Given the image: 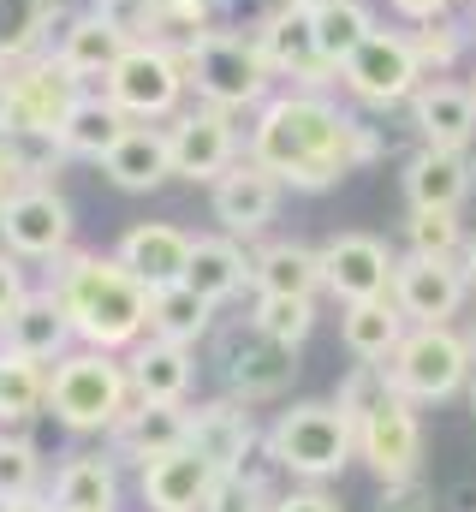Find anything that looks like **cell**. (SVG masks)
<instances>
[{
  "label": "cell",
  "instance_id": "obj_1",
  "mask_svg": "<svg viewBox=\"0 0 476 512\" xmlns=\"http://www.w3.org/2000/svg\"><path fill=\"white\" fill-rule=\"evenodd\" d=\"M244 155H256L292 191H334L352 167L381 155V137L328 102V90H286L256 108Z\"/></svg>",
  "mask_w": 476,
  "mask_h": 512
},
{
  "label": "cell",
  "instance_id": "obj_2",
  "mask_svg": "<svg viewBox=\"0 0 476 512\" xmlns=\"http://www.w3.org/2000/svg\"><path fill=\"white\" fill-rule=\"evenodd\" d=\"M48 286L72 316V334L102 352H131L149 334V286L119 256L66 251L48 262Z\"/></svg>",
  "mask_w": 476,
  "mask_h": 512
},
{
  "label": "cell",
  "instance_id": "obj_3",
  "mask_svg": "<svg viewBox=\"0 0 476 512\" xmlns=\"http://www.w3.org/2000/svg\"><path fill=\"white\" fill-rule=\"evenodd\" d=\"M262 447H268L274 471H286L298 483H328L357 459V423L340 411V399H298L268 423Z\"/></svg>",
  "mask_w": 476,
  "mask_h": 512
},
{
  "label": "cell",
  "instance_id": "obj_4",
  "mask_svg": "<svg viewBox=\"0 0 476 512\" xmlns=\"http://www.w3.org/2000/svg\"><path fill=\"white\" fill-rule=\"evenodd\" d=\"M131 405H137V393H131V370L119 352L78 346L48 370V411L72 435H108Z\"/></svg>",
  "mask_w": 476,
  "mask_h": 512
},
{
  "label": "cell",
  "instance_id": "obj_5",
  "mask_svg": "<svg viewBox=\"0 0 476 512\" xmlns=\"http://www.w3.org/2000/svg\"><path fill=\"white\" fill-rule=\"evenodd\" d=\"M179 60H185V78H191L197 102H215V108H227V114L262 108L268 90H274V66H268L256 30H227V24H215V30H203L197 42H185Z\"/></svg>",
  "mask_w": 476,
  "mask_h": 512
},
{
  "label": "cell",
  "instance_id": "obj_6",
  "mask_svg": "<svg viewBox=\"0 0 476 512\" xmlns=\"http://www.w3.org/2000/svg\"><path fill=\"white\" fill-rule=\"evenodd\" d=\"M78 96H84V78L54 48L30 54V60H12L6 66V102H0V137H24V131L60 137Z\"/></svg>",
  "mask_w": 476,
  "mask_h": 512
},
{
  "label": "cell",
  "instance_id": "obj_7",
  "mask_svg": "<svg viewBox=\"0 0 476 512\" xmlns=\"http://www.w3.org/2000/svg\"><path fill=\"white\" fill-rule=\"evenodd\" d=\"M393 387L417 405H441L471 382L476 352L465 334H453V322H411V334L399 340V352L387 358Z\"/></svg>",
  "mask_w": 476,
  "mask_h": 512
},
{
  "label": "cell",
  "instance_id": "obj_8",
  "mask_svg": "<svg viewBox=\"0 0 476 512\" xmlns=\"http://www.w3.org/2000/svg\"><path fill=\"white\" fill-rule=\"evenodd\" d=\"M102 90L114 96L137 126H155V120H173V114H179L191 78H185L179 48H167V42L149 36V42H131V48L119 54V66L102 78Z\"/></svg>",
  "mask_w": 476,
  "mask_h": 512
},
{
  "label": "cell",
  "instance_id": "obj_9",
  "mask_svg": "<svg viewBox=\"0 0 476 512\" xmlns=\"http://www.w3.org/2000/svg\"><path fill=\"white\" fill-rule=\"evenodd\" d=\"M340 84L346 96L363 108H405L417 90H423V66H417V48H411V30H369L363 48L340 66Z\"/></svg>",
  "mask_w": 476,
  "mask_h": 512
},
{
  "label": "cell",
  "instance_id": "obj_10",
  "mask_svg": "<svg viewBox=\"0 0 476 512\" xmlns=\"http://www.w3.org/2000/svg\"><path fill=\"white\" fill-rule=\"evenodd\" d=\"M167 143H173V179H191V185H215L244 155V137H238L233 114L215 108V102L179 108L167 120Z\"/></svg>",
  "mask_w": 476,
  "mask_h": 512
},
{
  "label": "cell",
  "instance_id": "obj_11",
  "mask_svg": "<svg viewBox=\"0 0 476 512\" xmlns=\"http://www.w3.org/2000/svg\"><path fill=\"white\" fill-rule=\"evenodd\" d=\"M72 203L54 185H24L0 209V245L24 262H60L72 251Z\"/></svg>",
  "mask_w": 476,
  "mask_h": 512
},
{
  "label": "cell",
  "instance_id": "obj_12",
  "mask_svg": "<svg viewBox=\"0 0 476 512\" xmlns=\"http://www.w3.org/2000/svg\"><path fill=\"white\" fill-rule=\"evenodd\" d=\"M357 459L381 477V483H411L423 471V417L417 399L387 393L363 423H357Z\"/></svg>",
  "mask_w": 476,
  "mask_h": 512
},
{
  "label": "cell",
  "instance_id": "obj_13",
  "mask_svg": "<svg viewBox=\"0 0 476 512\" xmlns=\"http://www.w3.org/2000/svg\"><path fill=\"white\" fill-rule=\"evenodd\" d=\"M256 42H262V54L274 66V78H292V90H328L340 78L328 66L322 42H316V12H304V6H286L280 0L274 12H262Z\"/></svg>",
  "mask_w": 476,
  "mask_h": 512
},
{
  "label": "cell",
  "instance_id": "obj_14",
  "mask_svg": "<svg viewBox=\"0 0 476 512\" xmlns=\"http://www.w3.org/2000/svg\"><path fill=\"white\" fill-rule=\"evenodd\" d=\"M471 298V274L459 256H399L393 268V304L405 322H453Z\"/></svg>",
  "mask_w": 476,
  "mask_h": 512
},
{
  "label": "cell",
  "instance_id": "obj_15",
  "mask_svg": "<svg viewBox=\"0 0 476 512\" xmlns=\"http://www.w3.org/2000/svg\"><path fill=\"white\" fill-rule=\"evenodd\" d=\"M280 179L256 161V155H238L233 167L215 179V191H209V215L221 221V233H233V239H256V233H268V221L280 215Z\"/></svg>",
  "mask_w": 476,
  "mask_h": 512
},
{
  "label": "cell",
  "instance_id": "obj_16",
  "mask_svg": "<svg viewBox=\"0 0 476 512\" xmlns=\"http://www.w3.org/2000/svg\"><path fill=\"white\" fill-rule=\"evenodd\" d=\"M393 268H399V256L387 251V239H375V233H334L322 245V274H328V292L340 304L387 298L393 292Z\"/></svg>",
  "mask_w": 476,
  "mask_h": 512
},
{
  "label": "cell",
  "instance_id": "obj_17",
  "mask_svg": "<svg viewBox=\"0 0 476 512\" xmlns=\"http://www.w3.org/2000/svg\"><path fill=\"white\" fill-rule=\"evenodd\" d=\"M221 370H227V387H233V399H274V393H286L292 382V346H280V340H268L256 322L250 328H227V340H221Z\"/></svg>",
  "mask_w": 476,
  "mask_h": 512
},
{
  "label": "cell",
  "instance_id": "obj_18",
  "mask_svg": "<svg viewBox=\"0 0 476 512\" xmlns=\"http://www.w3.org/2000/svg\"><path fill=\"white\" fill-rule=\"evenodd\" d=\"M108 435H114V459H125V465L143 471L149 459H161V453H173V447H191V405H185V399H173V405L137 399Z\"/></svg>",
  "mask_w": 476,
  "mask_h": 512
},
{
  "label": "cell",
  "instance_id": "obj_19",
  "mask_svg": "<svg viewBox=\"0 0 476 512\" xmlns=\"http://www.w3.org/2000/svg\"><path fill=\"white\" fill-rule=\"evenodd\" d=\"M215 477H221V471H215L197 447H173V453H161V459L143 465L137 489H143V507L149 512H203Z\"/></svg>",
  "mask_w": 476,
  "mask_h": 512
},
{
  "label": "cell",
  "instance_id": "obj_20",
  "mask_svg": "<svg viewBox=\"0 0 476 512\" xmlns=\"http://www.w3.org/2000/svg\"><path fill=\"white\" fill-rule=\"evenodd\" d=\"M471 191H476L471 149L423 143V149L405 161V203H411V209H465Z\"/></svg>",
  "mask_w": 476,
  "mask_h": 512
},
{
  "label": "cell",
  "instance_id": "obj_21",
  "mask_svg": "<svg viewBox=\"0 0 476 512\" xmlns=\"http://www.w3.org/2000/svg\"><path fill=\"white\" fill-rule=\"evenodd\" d=\"M72 340H78V334H72V316H66V304L54 298V286H36V292L0 322V346H6V352H24V358H36V364H60Z\"/></svg>",
  "mask_w": 476,
  "mask_h": 512
},
{
  "label": "cell",
  "instance_id": "obj_22",
  "mask_svg": "<svg viewBox=\"0 0 476 512\" xmlns=\"http://www.w3.org/2000/svg\"><path fill=\"white\" fill-rule=\"evenodd\" d=\"M191 233L185 227H173V221H137V227H125V239H119V262L149 286V292H161V286H173V280H185V268H191Z\"/></svg>",
  "mask_w": 476,
  "mask_h": 512
},
{
  "label": "cell",
  "instance_id": "obj_23",
  "mask_svg": "<svg viewBox=\"0 0 476 512\" xmlns=\"http://www.w3.org/2000/svg\"><path fill=\"white\" fill-rule=\"evenodd\" d=\"M411 126L423 143L441 149H471L476 143V90L453 78H423V90L411 96Z\"/></svg>",
  "mask_w": 476,
  "mask_h": 512
},
{
  "label": "cell",
  "instance_id": "obj_24",
  "mask_svg": "<svg viewBox=\"0 0 476 512\" xmlns=\"http://www.w3.org/2000/svg\"><path fill=\"white\" fill-rule=\"evenodd\" d=\"M125 370H131V393H137V399H155V405L185 399L191 382H197V358H191V346L161 340V334H143V340L131 346Z\"/></svg>",
  "mask_w": 476,
  "mask_h": 512
},
{
  "label": "cell",
  "instance_id": "obj_25",
  "mask_svg": "<svg viewBox=\"0 0 476 512\" xmlns=\"http://www.w3.org/2000/svg\"><path fill=\"white\" fill-rule=\"evenodd\" d=\"M191 447L215 465V471H244L250 447H256V423L244 399H209L191 411Z\"/></svg>",
  "mask_w": 476,
  "mask_h": 512
},
{
  "label": "cell",
  "instance_id": "obj_26",
  "mask_svg": "<svg viewBox=\"0 0 476 512\" xmlns=\"http://www.w3.org/2000/svg\"><path fill=\"white\" fill-rule=\"evenodd\" d=\"M125 48H131V36L114 30V24H108L102 12H90V6H84V12H66V18H60V36H54V54H60L84 84H90V78H108Z\"/></svg>",
  "mask_w": 476,
  "mask_h": 512
},
{
  "label": "cell",
  "instance_id": "obj_27",
  "mask_svg": "<svg viewBox=\"0 0 476 512\" xmlns=\"http://www.w3.org/2000/svg\"><path fill=\"white\" fill-rule=\"evenodd\" d=\"M411 334L405 310L387 298H357V304H340V346L352 352L357 364H387L399 352V340Z\"/></svg>",
  "mask_w": 476,
  "mask_h": 512
},
{
  "label": "cell",
  "instance_id": "obj_28",
  "mask_svg": "<svg viewBox=\"0 0 476 512\" xmlns=\"http://www.w3.org/2000/svg\"><path fill=\"white\" fill-rule=\"evenodd\" d=\"M250 286L256 292H286V298H316V292H328L322 251L298 245V239H274V245L250 251Z\"/></svg>",
  "mask_w": 476,
  "mask_h": 512
},
{
  "label": "cell",
  "instance_id": "obj_29",
  "mask_svg": "<svg viewBox=\"0 0 476 512\" xmlns=\"http://www.w3.org/2000/svg\"><path fill=\"white\" fill-rule=\"evenodd\" d=\"M102 173L114 179L119 191H161L173 179V143H167V126H131L108 149Z\"/></svg>",
  "mask_w": 476,
  "mask_h": 512
},
{
  "label": "cell",
  "instance_id": "obj_30",
  "mask_svg": "<svg viewBox=\"0 0 476 512\" xmlns=\"http://www.w3.org/2000/svg\"><path fill=\"white\" fill-rule=\"evenodd\" d=\"M131 126H137V120L119 108L108 90H96V96L84 90V96H78V108H72V114H66V126H60V149H66L72 161H108V149H114Z\"/></svg>",
  "mask_w": 476,
  "mask_h": 512
},
{
  "label": "cell",
  "instance_id": "obj_31",
  "mask_svg": "<svg viewBox=\"0 0 476 512\" xmlns=\"http://www.w3.org/2000/svg\"><path fill=\"white\" fill-rule=\"evenodd\" d=\"M48 501L54 512H119V471L114 459L102 453H78L54 471L48 483Z\"/></svg>",
  "mask_w": 476,
  "mask_h": 512
},
{
  "label": "cell",
  "instance_id": "obj_32",
  "mask_svg": "<svg viewBox=\"0 0 476 512\" xmlns=\"http://www.w3.org/2000/svg\"><path fill=\"white\" fill-rule=\"evenodd\" d=\"M185 280H191L209 304L238 298V292L250 286V251H244V239H233V233H203V239L191 245Z\"/></svg>",
  "mask_w": 476,
  "mask_h": 512
},
{
  "label": "cell",
  "instance_id": "obj_33",
  "mask_svg": "<svg viewBox=\"0 0 476 512\" xmlns=\"http://www.w3.org/2000/svg\"><path fill=\"white\" fill-rule=\"evenodd\" d=\"M215 310L221 304H209L191 280H173V286L149 292V334L179 340V346H197V340L215 334Z\"/></svg>",
  "mask_w": 476,
  "mask_h": 512
},
{
  "label": "cell",
  "instance_id": "obj_34",
  "mask_svg": "<svg viewBox=\"0 0 476 512\" xmlns=\"http://www.w3.org/2000/svg\"><path fill=\"white\" fill-rule=\"evenodd\" d=\"M60 0H0V60H30L60 30Z\"/></svg>",
  "mask_w": 476,
  "mask_h": 512
},
{
  "label": "cell",
  "instance_id": "obj_35",
  "mask_svg": "<svg viewBox=\"0 0 476 512\" xmlns=\"http://www.w3.org/2000/svg\"><path fill=\"white\" fill-rule=\"evenodd\" d=\"M42 405H48V364L0 346V429L6 423H30Z\"/></svg>",
  "mask_w": 476,
  "mask_h": 512
},
{
  "label": "cell",
  "instance_id": "obj_36",
  "mask_svg": "<svg viewBox=\"0 0 476 512\" xmlns=\"http://www.w3.org/2000/svg\"><path fill=\"white\" fill-rule=\"evenodd\" d=\"M411 48H417L423 78H453V66L465 60V48H476V42H471V24L447 12V18L417 24V30H411Z\"/></svg>",
  "mask_w": 476,
  "mask_h": 512
},
{
  "label": "cell",
  "instance_id": "obj_37",
  "mask_svg": "<svg viewBox=\"0 0 476 512\" xmlns=\"http://www.w3.org/2000/svg\"><path fill=\"white\" fill-rule=\"evenodd\" d=\"M369 30H375V12H369L363 0H334V6H322V12H316V42H322V54H328V66H334V72H340L357 48H363V36H369Z\"/></svg>",
  "mask_w": 476,
  "mask_h": 512
},
{
  "label": "cell",
  "instance_id": "obj_38",
  "mask_svg": "<svg viewBox=\"0 0 476 512\" xmlns=\"http://www.w3.org/2000/svg\"><path fill=\"white\" fill-rule=\"evenodd\" d=\"M268 340L280 346H304L316 334V298H286V292H256V316H250Z\"/></svg>",
  "mask_w": 476,
  "mask_h": 512
},
{
  "label": "cell",
  "instance_id": "obj_39",
  "mask_svg": "<svg viewBox=\"0 0 476 512\" xmlns=\"http://www.w3.org/2000/svg\"><path fill=\"white\" fill-rule=\"evenodd\" d=\"M465 221H459V209H411V221H405V245L411 256H465Z\"/></svg>",
  "mask_w": 476,
  "mask_h": 512
},
{
  "label": "cell",
  "instance_id": "obj_40",
  "mask_svg": "<svg viewBox=\"0 0 476 512\" xmlns=\"http://www.w3.org/2000/svg\"><path fill=\"white\" fill-rule=\"evenodd\" d=\"M215 18H221V0H161L155 6V42L185 48L203 30H215Z\"/></svg>",
  "mask_w": 476,
  "mask_h": 512
},
{
  "label": "cell",
  "instance_id": "obj_41",
  "mask_svg": "<svg viewBox=\"0 0 476 512\" xmlns=\"http://www.w3.org/2000/svg\"><path fill=\"white\" fill-rule=\"evenodd\" d=\"M24 495H42V453L36 441L0 429V501H24Z\"/></svg>",
  "mask_w": 476,
  "mask_h": 512
},
{
  "label": "cell",
  "instance_id": "obj_42",
  "mask_svg": "<svg viewBox=\"0 0 476 512\" xmlns=\"http://www.w3.org/2000/svg\"><path fill=\"white\" fill-rule=\"evenodd\" d=\"M387 393H399V387H393V370H387V364H352L334 399H340V411H346L352 423H363V417H369V411H375V405H381Z\"/></svg>",
  "mask_w": 476,
  "mask_h": 512
},
{
  "label": "cell",
  "instance_id": "obj_43",
  "mask_svg": "<svg viewBox=\"0 0 476 512\" xmlns=\"http://www.w3.org/2000/svg\"><path fill=\"white\" fill-rule=\"evenodd\" d=\"M268 507H274V495L256 471H221L203 512H268Z\"/></svg>",
  "mask_w": 476,
  "mask_h": 512
},
{
  "label": "cell",
  "instance_id": "obj_44",
  "mask_svg": "<svg viewBox=\"0 0 476 512\" xmlns=\"http://www.w3.org/2000/svg\"><path fill=\"white\" fill-rule=\"evenodd\" d=\"M155 6H161V0H90V12H102L114 30L131 36V42H149V36H155Z\"/></svg>",
  "mask_w": 476,
  "mask_h": 512
},
{
  "label": "cell",
  "instance_id": "obj_45",
  "mask_svg": "<svg viewBox=\"0 0 476 512\" xmlns=\"http://www.w3.org/2000/svg\"><path fill=\"white\" fill-rule=\"evenodd\" d=\"M30 292H36V286L24 280V256L0 251V322H6V316H12V310L30 298Z\"/></svg>",
  "mask_w": 476,
  "mask_h": 512
},
{
  "label": "cell",
  "instance_id": "obj_46",
  "mask_svg": "<svg viewBox=\"0 0 476 512\" xmlns=\"http://www.w3.org/2000/svg\"><path fill=\"white\" fill-rule=\"evenodd\" d=\"M429 489L411 477V483H381V512H429Z\"/></svg>",
  "mask_w": 476,
  "mask_h": 512
},
{
  "label": "cell",
  "instance_id": "obj_47",
  "mask_svg": "<svg viewBox=\"0 0 476 512\" xmlns=\"http://www.w3.org/2000/svg\"><path fill=\"white\" fill-rule=\"evenodd\" d=\"M268 512H346V507H340L334 495H322V489L310 483V489H292V495H274V507H268Z\"/></svg>",
  "mask_w": 476,
  "mask_h": 512
},
{
  "label": "cell",
  "instance_id": "obj_48",
  "mask_svg": "<svg viewBox=\"0 0 476 512\" xmlns=\"http://www.w3.org/2000/svg\"><path fill=\"white\" fill-rule=\"evenodd\" d=\"M387 6H393L405 24H429V18H447L459 0H387Z\"/></svg>",
  "mask_w": 476,
  "mask_h": 512
},
{
  "label": "cell",
  "instance_id": "obj_49",
  "mask_svg": "<svg viewBox=\"0 0 476 512\" xmlns=\"http://www.w3.org/2000/svg\"><path fill=\"white\" fill-rule=\"evenodd\" d=\"M24 185H30V179H24V167H18V161H12V149L0 143V209H6V197H12V191H24Z\"/></svg>",
  "mask_w": 476,
  "mask_h": 512
},
{
  "label": "cell",
  "instance_id": "obj_50",
  "mask_svg": "<svg viewBox=\"0 0 476 512\" xmlns=\"http://www.w3.org/2000/svg\"><path fill=\"white\" fill-rule=\"evenodd\" d=\"M6 512H54L48 495H24V501H6Z\"/></svg>",
  "mask_w": 476,
  "mask_h": 512
},
{
  "label": "cell",
  "instance_id": "obj_51",
  "mask_svg": "<svg viewBox=\"0 0 476 512\" xmlns=\"http://www.w3.org/2000/svg\"><path fill=\"white\" fill-rule=\"evenodd\" d=\"M459 262H465V274H471V292H476V233L465 239V256H459Z\"/></svg>",
  "mask_w": 476,
  "mask_h": 512
},
{
  "label": "cell",
  "instance_id": "obj_52",
  "mask_svg": "<svg viewBox=\"0 0 476 512\" xmlns=\"http://www.w3.org/2000/svg\"><path fill=\"white\" fill-rule=\"evenodd\" d=\"M286 6H304V12H322V6H334V0H286Z\"/></svg>",
  "mask_w": 476,
  "mask_h": 512
},
{
  "label": "cell",
  "instance_id": "obj_53",
  "mask_svg": "<svg viewBox=\"0 0 476 512\" xmlns=\"http://www.w3.org/2000/svg\"><path fill=\"white\" fill-rule=\"evenodd\" d=\"M0 102H6V60H0Z\"/></svg>",
  "mask_w": 476,
  "mask_h": 512
},
{
  "label": "cell",
  "instance_id": "obj_54",
  "mask_svg": "<svg viewBox=\"0 0 476 512\" xmlns=\"http://www.w3.org/2000/svg\"><path fill=\"white\" fill-rule=\"evenodd\" d=\"M465 340H471V352H476V322H471V334H465Z\"/></svg>",
  "mask_w": 476,
  "mask_h": 512
},
{
  "label": "cell",
  "instance_id": "obj_55",
  "mask_svg": "<svg viewBox=\"0 0 476 512\" xmlns=\"http://www.w3.org/2000/svg\"><path fill=\"white\" fill-rule=\"evenodd\" d=\"M465 24H471V42H476V18H465Z\"/></svg>",
  "mask_w": 476,
  "mask_h": 512
},
{
  "label": "cell",
  "instance_id": "obj_56",
  "mask_svg": "<svg viewBox=\"0 0 476 512\" xmlns=\"http://www.w3.org/2000/svg\"><path fill=\"white\" fill-rule=\"evenodd\" d=\"M471 405H476V387H471Z\"/></svg>",
  "mask_w": 476,
  "mask_h": 512
},
{
  "label": "cell",
  "instance_id": "obj_57",
  "mask_svg": "<svg viewBox=\"0 0 476 512\" xmlns=\"http://www.w3.org/2000/svg\"><path fill=\"white\" fill-rule=\"evenodd\" d=\"M0 512H6V501H0Z\"/></svg>",
  "mask_w": 476,
  "mask_h": 512
},
{
  "label": "cell",
  "instance_id": "obj_58",
  "mask_svg": "<svg viewBox=\"0 0 476 512\" xmlns=\"http://www.w3.org/2000/svg\"><path fill=\"white\" fill-rule=\"evenodd\" d=\"M471 90H476V78H471Z\"/></svg>",
  "mask_w": 476,
  "mask_h": 512
}]
</instances>
